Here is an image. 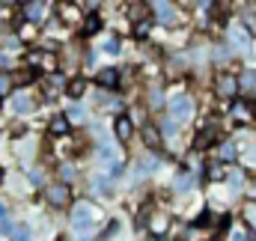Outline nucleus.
Instances as JSON below:
<instances>
[{
  "label": "nucleus",
  "instance_id": "1",
  "mask_svg": "<svg viewBox=\"0 0 256 241\" xmlns=\"http://www.w3.org/2000/svg\"><path fill=\"white\" fill-rule=\"evenodd\" d=\"M214 90H218V96H220V98L236 102V98H238V92H242V78H238V74H232V72H220V74L214 78Z\"/></svg>",
  "mask_w": 256,
  "mask_h": 241
},
{
  "label": "nucleus",
  "instance_id": "2",
  "mask_svg": "<svg viewBox=\"0 0 256 241\" xmlns=\"http://www.w3.org/2000/svg\"><path fill=\"white\" fill-rule=\"evenodd\" d=\"M170 114H173V120H179V122L191 120L194 102L188 98V96H173V102H170Z\"/></svg>",
  "mask_w": 256,
  "mask_h": 241
},
{
  "label": "nucleus",
  "instance_id": "3",
  "mask_svg": "<svg viewBox=\"0 0 256 241\" xmlns=\"http://www.w3.org/2000/svg\"><path fill=\"white\" fill-rule=\"evenodd\" d=\"M92 214H96V208H92L90 202H78L74 212H72V224H74L78 230H86V226L92 224Z\"/></svg>",
  "mask_w": 256,
  "mask_h": 241
},
{
  "label": "nucleus",
  "instance_id": "4",
  "mask_svg": "<svg viewBox=\"0 0 256 241\" xmlns=\"http://www.w3.org/2000/svg\"><path fill=\"white\" fill-rule=\"evenodd\" d=\"M232 120L236 122H254L256 120V104L254 102L236 98V102H232Z\"/></svg>",
  "mask_w": 256,
  "mask_h": 241
},
{
  "label": "nucleus",
  "instance_id": "5",
  "mask_svg": "<svg viewBox=\"0 0 256 241\" xmlns=\"http://www.w3.org/2000/svg\"><path fill=\"white\" fill-rule=\"evenodd\" d=\"M155 15H158V21L164 24V27H176V9H173V3L170 0H155Z\"/></svg>",
  "mask_w": 256,
  "mask_h": 241
},
{
  "label": "nucleus",
  "instance_id": "6",
  "mask_svg": "<svg viewBox=\"0 0 256 241\" xmlns=\"http://www.w3.org/2000/svg\"><path fill=\"white\" fill-rule=\"evenodd\" d=\"M57 15H60V21H66V24H84L80 9H78L74 3H68V0H63V3L57 6Z\"/></svg>",
  "mask_w": 256,
  "mask_h": 241
},
{
  "label": "nucleus",
  "instance_id": "7",
  "mask_svg": "<svg viewBox=\"0 0 256 241\" xmlns=\"http://www.w3.org/2000/svg\"><path fill=\"white\" fill-rule=\"evenodd\" d=\"M114 134H116V140L128 143L131 134H134V120H131V116H116V120H114Z\"/></svg>",
  "mask_w": 256,
  "mask_h": 241
},
{
  "label": "nucleus",
  "instance_id": "8",
  "mask_svg": "<svg viewBox=\"0 0 256 241\" xmlns=\"http://www.w3.org/2000/svg\"><path fill=\"white\" fill-rule=\"evenodd\" d=\"M45 196H48V202H51L54 208H63L66 202H68V188H66V184H51V188L45 190Z\"/></svg>",
  "mask_w": 256,
  "mask_h": 241
},
{
  "label": "nucleus",
  "instance_id": "9",
  "mask_svg": "<svg viewBox=\"0 0 256 241\" xmlns=\"http://www.w3.org/2000/svg\"><path fill=\"white\" fill-rule=\"evenodd\" d=\"M230 39L242 48V51H248V45H250V36H248V30H244V24H232V30H230Z\"/></svg>",
  "mask_w": 256,
  "mask_h": 241
},
{
  "label": "nucleus",
  "instance_id": "10",
  "mask_svg": "<svg viewBox=\"0 0 256 241\" xmlns=\"http://www.w3.org/2000/svg\"><path fill=\"white\" fill-rule=\"evenodd\" d=\"M167 226H170V218H167V214H152V218H149V230H152L155 238H161V236L167 232Z\"/></svg>",
  "mask_w": 256,
  "mask_h": 241
},
{
  "label": "nucleus",
  "instance_id": "11",
  "mask_svg": "<svg viewBox=\"0 0 256 241\" xmlns=\"http://www.w3.org/2000/svg\"><path fill=\"white\" fill-rule=\"evenodd\" d=\"M143 143L149 149H161V131L155 125H143Z\"/></svg>",
  "mask_w": 256,
  "mask_h": 241
},
{
  "label": "nucleus",
  "instance_id": "12",
  "mask_svg": "<svg viewBox=\"0 0 256 241\" xmlns=\"http://www.w3.org/2000/svg\"><path fill=\"white\" fill-rule=\"evenodd\" d=\"M128 18H131V21H146V18H149V9H146V3H140V0H131V3H128Z\"/></svg>",
  "mask_w": 256,
  "mask_h": 241
},
{
  "label": "nucleus",
  "instance_id": "13",
  "mask_svg": "<svg viewBox=\"0 0 256 241\" xmlns=\"http://www.w3.org/2000/svg\"><path fill=\"white\" fill-rule=\"evenodd\" d=\"M12 110H15V114H30V110H33V98L24 96V92H18V96L12 98Z\"/></svg>",
  "mask_w": 256,
  "mask_h": 241
},
{
  "label": "nucleus",
  "instance_id": "14",
  "mask_svg": "<svg viewBox=\"0 0 256 241\" xmlns=\"http://www.w3.org/2000/svg\"><path fill=\"white\" fill-rule=\"evenodd\" d=\"M214 137H218V131L208 125V128H202V131L194 137V146H196V149H206V146H212V140H214Z\"/></svg>",
  "mask_w": 256,
  "mask_h": 241
},
{
  "label": "nucleus",
  "instance_id": "15",
  "mask_svg": "<svg viewBox=\"0 0 256 241\" xmlns=\"http://www.w3.org/2000/svg\"><path fill=\"white\" fill-rule=\"evenodd\" d=\"M98 84L108 86V90L116 86V84H120V72H116V68H102V72H98Z\"/></svg>",
  "mask_w": 256,
  "mask_h": 241
},
{
  "label": "nucleus",
  "instance_id": "16",
  "mask_svg": "<svg viewBox=\"0 0 256 241\" xmlns=\"http://www.w3.org/2000/svg\"><path fill=\"white\" fill-rule=\"evenodd\" d=\"M66 90H68V96H72V98H80V96L86 92V80H84V78H74V80H68V86H66Z\"/></svg>",
  "mask_w": 256,
  "mask_h": 241
},
{
  "label": "nucleus",
  "instance_id": "17",
  "mask_svg": "<svg viewBox=\"0 0 256 241\" xmlns=\"http://www.w3.org/2000/svg\"><path fill=\"white\" fill-rule=\"evenodd\" d=\"M48 128H51V134H66L68 131V116H54Z\"/></svg>",
  "mask_w": 256,
  "mask_h": 241
},
{
  "label": "nucleus",
  "instance_id": "18",
  "mask_svg": "<svg viewBox=\"0 0 256 241\" xmlns=\"http://www.w3.org/2000/svg\"><path fill=\"white\" fill-rule=\"evenodd\" d=\"M218 158H220V161H232V158H236V146H232L230 140L220 143V146H218Z\"/></svg>",
  "mask_w": 256,
  "mask_h": 241
},
{
  "label": "nucleus",
  "instance_id": "19",
  "mask_svg": "<svg viewBox=\"0 0 256 241\" xmlns=\"http://www.w3.org/2000/svg\"><path fill=\"white\" fill-rule=\"evenodd\" d=\"M206 176H208L212 182L224 179V176H226V167H224V164H208V170H206Z\"/></svg>",
  "mask_w": 256,
  "mask_h": 241
},
{
  "label": "nucleus",
  "instance_id": "20",
  "mask_svg": "<svg viewBox=\"0 0 256 241\" xmlns=\"http://www.w3.org/2000/svg\"><path fill=\"white\" fill-rule=\"evenodd\" d=\"M84 33H98V27H102V21H98V15H90V18H84Z\"/></svg>",
  "mask_w": 256,
  "mask_h": 241
},
{
  "label": "nucleus",
  "instance_id": "21",
  "mask_svg": "<svg viewBox=\"0 0 256 241\" xmlns=\"http://www.w3.org/2000/svg\"><path fill=\"white\" fill-rule=\"evenodd\" d=\"M66 116H68V122H84V108H80V104H74V108H68V114H66Z\"/></svg>",
  "mask_w": 256,
  "mask_h": 241
},
{
  "label": "nucleus",
  "instance_id": "22",
  "mask_svg": "<svg viewBox=\"0 0 256 241\" xmlns=\"http://www.w3.org/2000/svg\"><path fill=\"white\" fill-rule=\"evenodd\" d=\"M149 30H152V21H149V18H146V21H137V27H134L137 36H149Z\"/></svg>",
  "mask_w": 256,
  "mask_h": 241
},
{
  "label": "nucleus",
  "instance_id": "23",
  "mask_svg": "<svg viewBox=\"0 0 256 241\" xmlns=\"http://www.w3.org/2000/svg\"><path fill=\"white\" fill-rule=\"evenodd\" d=\"M9 90H12V78L6 72H0V96H6Z\"/></svg>",
  "mask_w": 256,
  "mask_h": 241
},
{
  "label": "nucleus",
  "instance_id": "24",
  "mask_svg": "<svg viewBox=\"0 0 256 241\" xmlns=\"http://www.w3.org/2000/svg\"><path fill=\"white\" fill-rule=\"evenodd\" d=\"M12 241H30V232H27V226H15V232H12Z\"/></svg>",
  "mask_w": 256,
  "mask_h": 241
},
{
  "label": "nucleus",
  "instance_id": "25",
  "mask_svg": "<svg viewBox=\"0 0 256 241\" xmlns=\"http://www.w3.org/2000/svg\"><path fill=\"white\" fill-rule=\"evenodd\" d=\"M27 15H30L33 21H36V18H42V6H39V3H30V6H27Z\"/></svg>",
  "mask_w": 256,
  "mask_h": 241
},
{
  "label": "nucleus",
  "instance_id": "26",
  "mask_svg": "<svg viewBox=\"0 0 256 241\" xmlns=\"http://www.w3.org/2000/svg\"><path fill=\"white\" fill-rule=\"evenodd\" d=\"M104 51L108 54H120V39H108L104 42Z\"/></svg>",
  "mask_w": 256,
  "mask_h": 241
},
{
  "label": "nucleus",
  "instance_id": "27",
  "mask_svg": "<svg viewBox=\"0 0 256 241\" xmlns=\"http://www.w3.org/2000/svg\"><path fill=\"white\" fill-rule=\"evenodd\" d=\"M96 188H98V194H110V182L108 179H96Z\"/></svg>",
  "mask_w": 256,
  "mask_h": 241
},
{
  "label": "nucleus",
  "instance_id": "28",
  "mask_svg": "<svg viewBox=\"0 0 256 241\" xmlns=\"http://www.w3.org/2000/svg\"><path fill=\"white\" fill-rule=\"evenodd\" d=\"M236 241H254V230H244V232H236Z\"/></svg>",
  "mask_w": 256,
  "mask_h": 241
},
{
  "label": "nucleus",
  "instance_id": "29",
  "mask_svg": "<svg viewBox=\"0 0 256 241\" xmlns=\"http://www.w3.org/2000/svg\"><path fill=\"white\" fill-rule=\"evenodd\" d=\"M0 232H15V226H12V220H6V218H3V220H0Z\"/></svg>",
  "mask_w": 256,
  "mask_h": 241
},
{
  "label": "nucleus",
  "instance_id": "30",
  "mask_svg": "<svg viewBox=\"0 0 256 241\" xmlns=\"http://www.w3.org/2000/svg\"><path fill=\"white\" fill-rule=\"evenodd\" d=\"M51 84H54V86H60V84H63V78H60V74H54V78H51ZM48 98H54V90H48Z\"/></svg>",
  "mask_w": 256,
  "mask_h": 241
},
{
  "label": "nucleus",
  "instance_id": "31",
  "mask_svg": "<svg viewBox=\"0 0 256 241\" xmlns=\"http://www.w3.org/2000/svg\"><path fill=\"white\" fill-rule=\"evenodd\" d=\"M114 232H116V224H108V226H104V232H102V238H110Z\"/></svg>",
  "mask_w": 256,
  "mask_h": 241
},
{
  "label": "nucleus",
  "instance_id": "32",
  "mask_svg": "<svg viewBox=\"0 0 256 241\" xmlns=\"http://www.w3.org/2000/svg\"><path fill=\"white\" fill-rule=\"evenodd\" d=\"M60 176H63L66 182H68L72 176H74V170H72V167H60Z\"/></svg>",
  "mask_w": 256,
  "mask_h": 241
},
{
  "label": "nucleus",
  "instance_id": "33",
  "mask_svg": "<svg viewBox=\"0 0 256 241\" xmlns=\"http://www.w3.org/2000/svg\"><path fill=\"white\" fill-rule=\"evenodd\" d=\"M30 80H33V72H24V74L18 78V84H30Z\"/></svg>",
  "mask_w": 256,
  "mask_h": 241
},
{
  "label": "nucleus",
  "instance_id": "34",
  "mask_svg": "<svg viewBox=\"0 0 256 241\" xmlns=\"http://www.w3.org/2000/svg\"><path fill=\"white\" fill-rule=\"evenodd\" d=\"M164 131H167V134H170V131H176V122L167 120V122H164Z\"/></svg>",
  "mask_w": 256,
  "mask_h": 241
},
{
  "label": "nucleus",
  "instance_id": "35",
  "mask_svg": "<svg viewBox=\"0 0 256 241\" xmlns=\"http://www.w3.org/2000/svg\"><path fill=\"white\" fill-rule=\"evenodd\" d=\"M3 218H6V206L0 202V220H3Z\"/></svg>",
  "mask_w": 256,
  "mask_h": 241
},
{
  "label": "nucleus",
  "instance_id": "36",
  "mask_svg": "<svg viewBox=\"0 0 256 241\" xmlns=\"http://www.w3.org/2000/svg\"><path fill=\"white\" fill-rule=\"evenodd\" d=\"M0 3H6V6H12V3H18V0H0Z\"/></svg>",
  "mask_w": 256,
  "mask_h": 241
},
{
  "label": "nucleus",
  "instance_id": "37",
  "mask_svg": "<svg viewBox=\"0 0 256 241\" xmlns=\"http://www.w3.org/2000/svg\"><path fill=\"white\" fill-rule=\"evenodd\" d=\"M0 66H6V57H3V54H0Z\"/></svg>",
  "mask_w": 256,
  "mask_h": 241
},
{
  "label": "nucleus",
  "instance_id": "38",
  "mask_svg": "<svg viewBox=\"0 0 256 241\" xmlns=\"http://www.w3.org/2000/svg\"><path fill=\"white\" fill-rule=\"evenodd\" d=\"M57 241H63V238H57Z\"/></svg>",
  "mask_w": 256,
  "mask_h": 241
},
{
  "label": "nucleus",
  "instance_id": "39",
  "mask_svg": "<svg viewBox=\"0 0 256 241\" xmlns=\"http://www.w3.org/2000/svg\"><path fill=\"white\" fill-rule=\"evenodd\" d=\"M254 3H256V0H254Z\"/></svg>",
  "mask_w": 256,
  "mask_h": 241
}]
</instances>
